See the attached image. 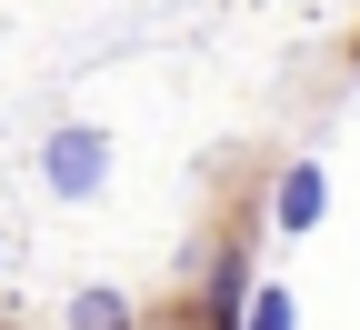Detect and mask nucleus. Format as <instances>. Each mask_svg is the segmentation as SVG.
Here are the masks:
<instances>
[{"label": "nucleus", "instance_id": "obj_1", "mask_svg": "<svg viewBox=\"0 0 360 330\" xmlns=\"http://www.w3.org/2000/svg\"><path fill=\"white\" fill-rule=\"evenodd\" d=\"M40 180H51L60 201H101V191H110V140H101V130H80V120H70V130H51Z\"/></svg>", "mask_w": 360, "mask_h": 330}, {"label": "nucleus", "instance_id": "obj_2", "mask_svg": "<svg viewBox=\"0 0 360 330\" xmlns=\"http://www.w3.org/2000/svg\"><path fill=\"white\" fill-rule=\"evenodd\" d=\"M321 210H330L321 160H290L281 180H270V230H281V241H310V230H321Z\"/></svg>", "mask_w": 360, "mask_h": 330}, {"label": "nucleus", "instance_id": "obj_3", "mask_svg": "<svg viewBox=\"0 0 360 330\" xmlns=\"http://www.w3.org/2000/svg\"><path fill=\"white\" fill-rule=\"evenodd\" d=\"M240 300H250V260L220 250L210 260V291H200V330H240Z\"/></svg>", "mask_w": 360, "mask_h": 330}, {"label": "nucleus", "instance_id": "obj_4", "mask_svg": "<svg viewBox=\"0 0 360 330\" xmlns=\"http://www.w3.org/2000/svg\"><path fill=\"white\" fill-rule=\"evenodd\" d=\"M70 330H130V300L120 291H80L70 300Z\"/></svg>", "mask_w": 360, "mask_h": 330}, {"label": "nucleus", "instance_id": "obj_5", "mask_svg": "<svg viewBox=\"0 0 360 330\" xmlns=\"http://www.w3.org/2000/svg\"><path fill=\"white\" fill-rule=\"evenodd\" d=\"M240 330H290V291L281 280H260V291L240 300Z\"/></svg>", "mask_w": 360, "mask_h": 330}]
</instances>
